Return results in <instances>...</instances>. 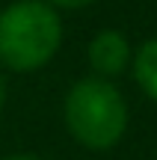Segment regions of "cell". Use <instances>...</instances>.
I'll return each mask as SVG.
<instances>
[{
	"label": "cell",
	"instance_id": "cell-1",
	"mask_svg": "<svg viewBox=\"0 0 157 160\" xmlns=\"http://www.w3.org/2000/svg\"><path fill=\"white\" fill-rule=\"evenodd\" d=\"M62 42L59 15L42 0H18L0 12V62L12 71H33Z\"/></svg>",
	"mask_w": 157,
	"mask_h": 160
},
{
	"label": "cell",
	"instance_id": "cell-2",
	"mask_svg": "<svg viewBox=\"0 0 157 160\" xmlns=\"http://www.w3.org/2000/svg\"><path fill=\"white\" fill-rule=\"evenodd\" d=\"M65 125L71 137L86 148H113L128 128V107L122 92L101 77L77 80L65 95Z\"/></svg>",
	"mask_w": 157,
	"mask_h": 160
},
{
	"label": "cell",
	"instance_id": "cell-3",
	"mask_svg": "<svg viewBox=\"0 0 157 160\" xmlns=\"http://www.w3.org/2000/svg\"><path fill=\"white\" fill-rule=\"evenodd\" d=\"M128 57H130L128 42L116 30H104L89 42V62L101 74H119L128 65Z\"/></svg>",
	"mask_w": 157,
	"mask_h": 160
},
{
	"label": "cell",
	"instance_id": "cell-4",
	"mask_svg": "<svg viewBox=\"0 0 157 160\" xmlns=\"http://www.w3.org/2000/svg\"><path fill=\"white\" fill-rule=\"evenodd\" d=\"M134 74H136V80H140V86L157 101V39L145 42V45L136 51Z\"/></svg>",
	"mask_w": 157,
	"mask_h": 160
},
{
	"label": "cell",
	"instance_id": "cell-5",
	"mask_svg": "<svg viewBox=\"0 0 157 160\" xmlns=\"http://www.w3.org/2000/svg\"><path fill=\"white\" fill-rule=\"evenodd\" d=\"M53 6H59V9H80V6L92 3V0H51Z\"/></svg>",
	"mask_w": 157,
	"mask_h": 160
},
{
	"label": "cell",
	"instance_id": "cell-6",
	"mask_svg": "<svg viewBox=\"0 0 157 160\" xmlns=\"http://www.w3.org/2000/svg\"><path fill=\"white\" fill-rule=\"evenodd\" d=\"M3 104H6V83H3V77H0V110H3Z\"/></svg>",
	"mask_w": 157,
	"mask_h": 160
},
{
	"label": "cell",
	"instance_id": "cell-7",
	"mask_svg": "<svg viewBox=\"0 0 157 160\" xmlns=\"http://www.w3.org/2000/svg\"><path fill=\"white\" fill-rule=\"evenodd\" d=\"M9 160H39V157H9Z\"/></svg>",
	"mask_w": 157,
	"mask_h": 160
}]
</instances>
